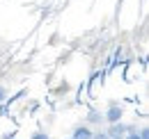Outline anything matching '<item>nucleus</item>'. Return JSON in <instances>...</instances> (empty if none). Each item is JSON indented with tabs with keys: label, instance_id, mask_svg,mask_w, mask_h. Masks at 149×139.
<instances>
[{
	"label": "nucleus",
	"instance_id": "1",
	"mask_svg": "<svg viewBox=\"0 0 149 139\" xmlns=\"http://www.w3.org/2000/svg\"><path fill=\"white\" fill-rule=\"evenodd\" d=\"M122 116H124V107L117 105V103H110V105H108V109H106V114H103V119H106L108 123L122 121Z\"/></svg>",
	"mask_w": 149,
	"mask_h": 139
},
{
	"label": "nucleus",
	"instance_id": "2",
	"mask_svg": "<svg viewBox=\"0 0 149 139\" xmlns=\"http://www.w3.org/2000/svg\"><path fill=\"white\" fill-rule=\"evenodd\" d=\"M129 130H135V128H133V125H126L124 121H117V123H110L106 132H108V137H124Z\"/></svg>",
	"mask_w": 149,
	"mask_h": 139
},
{
	"label": "nucleus",
	"instance_id": "3",
	"mask_svg": "<svg viewBox=\"0 0 149 139\" xmlns=\"http://www.w3.org/2000/svg\"><path fill=\"white\" fill-rule=\"evenodd\" d=\"M94 130L87 125V123H80V125H76L74 132H71V139H92Z\"/></svg>",
	"mask_w": 149,
	"mask_h": 139
},
{
	"label": "nucleus",
	"instance_id": "4",
	"mask_svg": "<svg viewBox=\"0 0 149 139\" xmlns=\"http://www.w3.org/2000/svg\"><path fill=\"white\" fill-rule=\"evenodd\" d=\"M87 121H90V123H101V121H103V114H99V112H90V114H87Z\"/></svg>",
	"mask_w": 149,
	"mask_h": 139
},
{
	"label": "nucleus",
	"instance_id": "5",
	"mask_svg": "<svg viewBox=\"0 0 149 139\" xmlns=\"http://www.w3.org/2000/svg\"><path fill=\"white\" fill-rule=\"evenodd\" d=\"M30 139H51V137H48V132H41V130H37V132H32V135H30Z\"/></svg>",
	"mask_w": 149,
	"mask_h": 139
},
{
	"label": "nucleus",
	"instance_id": "6",
	"mask_svg": "<svg viewBox=\"0 0 149 139\" xmlns=\"http://www.w3.org/2000/svg\"><path fill=\"white\" fill-rule=\"evenodd\" d=\"M138 135H140V139H149V128H147V125H142V128L138 130Z\"/></svg>",
	"mask_w": 149,
	"mask_h": 139
},
{
	"label": "nucleus",
	"instance_id": "7",
	"mask_svg": "<svg viewBox=\"0 0 149 139\" xmlns=\"http://www.w3.org/2000/svg\"><path fill=\"white\" fill-rule=\"evenodd\" d=\"M92 139H110V137H108L106 130H99V132H94V135H92Z\"/></svg>",
	"mask_w": 149,
	"mask_h": 139
},
{
	"label": "nucleus",
	"instance_id": "8",
	"mask_svg": "<svg viewBox=\"0 0 149 139\" xmlns=\"http://www.w3.org/2000/svg\"><path fill=\"white\" fill-rule=\"evenodd\" d=\"M124 139H140V135H138V130H129L124 135Z\"/></svg>",
	"mask_w": 149,
	"mask_h": 139
},
{
	"label": "nucleus",
	"instance_id": "9",
	"mask_svg": "<svg viewBox=\"0 0 149 139\" xmlns=\"http://www.w3.org/2000/svg\"><path fill=\"white\" fill-rule=\"evenodd\" d=\"M5 98H7V89H5V87H2V85H0V103H2Z\"/></svg>",
	"mask_w": 149,
	"mask_h": 139
},
{
	"label": "nucleus",
	"instance_id": "10",
	"mask_svg": "<svg viewBox=\"0 0 149 139\" xmlns=\"http://www.w3.org/2000/svg\"><path fill=\"white\" fill-rule=\"evenodd\" d=\"M16 137V132H5V135H2V139H14Z\"/></svg>",
	"mask_w": 149,
	"mask_h": 139
},
{
	"label": "nucleus",
	"instance_id": "11",
	"mask_svg": "<svg viewBox=\"0 0 149 139\" xmlns=\"http://www.w3.org/2000/svg\"><path fill=\"white\" fill-rule=\"evenodd\" d=\"M110 139H124V137H110Z\"/></svg>",
	"mask_w": 149,
	"mask_h": 139
},
{
	"label": "nucleus",
	"instance_id": "12",
	"mask_svg": "<svg viewBox=\"0 0 149 139\" xmlns=\"http://www.w3.org/2000/svg\"><path fill=\"white\" fill-rule=\"evenodd\" d=\"M69 139H71V137H69Z\"/></svg>",
	"mask_w": 149,
	"mask_h": 139
},
{
	"label": "nucleus",
	"instance_id": "13",
	"mask_svg": "<svg viewBox=\"0 0 149 139\" xmlns=\"http://www.w3.org/2000/svg\"><path fill=\"white\" fill-rule=\"evenodd\" d=\"M14 139H16V137H14Z\"/></svg>",
	"mask_w": 149,
	"mask_h": 139
}]
</instances>
